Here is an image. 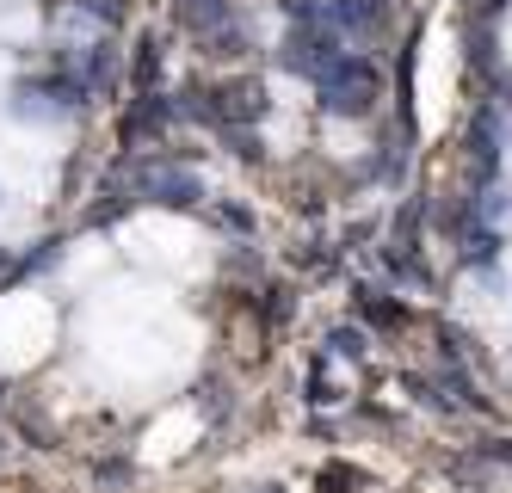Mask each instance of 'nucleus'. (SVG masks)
<instances>
[{
    "mask_svg": "<svg viewBox=\"0 0 512 493\" xmlns=\"http://www.w3.org/2000/svg\"><path fill=\"white\" fill-rule=\"evenodd\" d=\"M167 118H173V105H167L161 93H136V99H130V111H124V148L161 136V130H167Z\"/></svg>",
    "mask_w": 512,
    "mask_h": 493,
    "instance_id": "obj_4",
    "label": "nucleus"
},
{
    "mask_svg": "<svg viewBox=\"0 0 512 493\" xmlns=\"http://www.w3.org/2000/svg\"><path fill=\"white\" fill-rule=\"evenodd\" d=\"M198 105V118H210V124H223V130H241V124H253L266 111V93H260V81H223V87H204V93H192Z\"/></svg>",
    "mask_w": 512,
    "mask_h": 493,
    "instance_id": "obj_2",
    "label": "nucleus"
},
{
    "mask_svg": "<svg viewBox=\"0 0 512 493\" xmlns=\"http://www.w3.org/2000/svg\"><path fill=\"white\" fill-rule=\"evenodd\" d=\"M315 99H321V111H334V118H364V111L383 99V74H377L371 56L346 50L334 68L315 74Z\"/></svg>",
    "mask_w": 512,
    "mask_h": 493,
    "instance_id": "obj_1",
    "label": "nucleus"
},
{
    "mask_svg": "<svg viewBox=\"0 0 512 493\" xmlns=\"http://www.w3.org/2000/svg\"><path fill=\"white\" fill-rule=\"evenodd\" d=\"M130 192L149 198V204H167V210H192V204L204 198V185H198L186 167L155 161V167H136V173H130Z\"/></svg>",
    "mask_w": 512,
    "mask_h": 493,
    "instance_id": "obj_3",
    "label": "nucleus"
},
{
    "mask_svg": "<svg viewBox=\"0 0 512 493\" xmlns=\"http://www.w3.org/2000/svg\"><path fill=\"white\" fill-rule=\"evenodd\" d=\"M130 81H136V93H161V44H155V37L136 44V74H130Z\"/></svg>",
    "mask_w": 512,
    "mask_h": 493,
    "instance_id": "obj_7",
    "label": "nucleus"
},
{
    "mask_svg": "<svg viewBox=\"0 0 512 493\" xmlns=\"http://www.w3.org/2000/svg\"><path fill=\"white\" fill-rule=\"evenodd\" d=\"M358 315L377 321V327H401V321H408V309H401V302H389V296H377V290H358Z\"/></svg>",
    "mask_w": 512,
    "mask_h": 493,
    "instance_id": "obj_8",
    "label": "nucleus"
},
{
    "mask_svg": "<svg viewBox=\"0 0 512 493\" xmlns=\"http://www.w3.org/2000/svg\"><path fill=\"white\" fill-rule=\"evenodd\" d=\"M327 13H334L340 31H371V25L383 19V0H334Z\"/></svg>",
    "mask_w": 512,
    "mask_h": 493,
    "instance_id": "obj_6",
    "label": "nucleus"
},
{
    "mask_svg": "<svg viewBox=\"0 0 512 493\" xmlns=\"http://www.w3.org/2000/svg\"><path fill=\"white\" fill-rule=\"evenodd\" d=\"M173 19L198 37H216L235 25V0H173Z\"/></svg>",
    "mask_w": 512,
    "mask_h": 493,
    "instance_id": "obj_5",
    "label": "nucleus"
},
{
    "mask_svg": "<svg viewBox=\"0 0 512 493\" xmlns=\"http://www.w3.org/2000/svg\"><path fill=\"white\" fill-rule=\"evenodd\" d=\"M81 13H93L99 25H118L124 19V0H81Z\"/></svg>",
    "mask_w": 512,
    "mask_h": 493,
    "instance_id": "obj_9",
    "label": "nucleus"
}]
</instances>
